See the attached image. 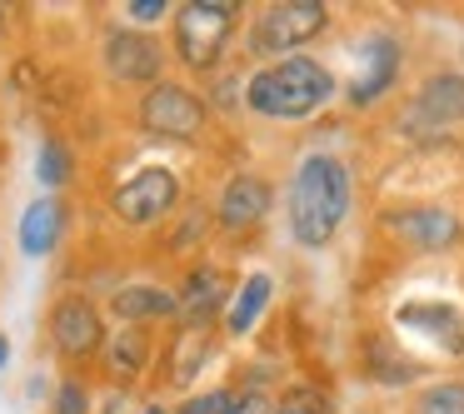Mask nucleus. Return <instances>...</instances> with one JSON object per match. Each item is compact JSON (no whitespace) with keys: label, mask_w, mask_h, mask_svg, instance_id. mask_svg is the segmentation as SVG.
Here are the masks:
<instances>
[{"label":"nucleus","mask_w":464,"mask_h":414,"mask_svg":"<svg viewBox=\"0 0 464 414\" xmlns=\"http://www.w3.org/2000/svg\"><path fill=\"white\" fill-rule=\"evenodd\" d=\"M400 65H404V51L394 35H370L360 45V71L350 81V101L354 105H374L394 81H400Z\"/></svg>","instance_id":"f8f14e48"},{"label":"nucleus","mask_w":464,"mask_h":414,"mask_svg":"<svg viewBox=\"0 0 464 414\" xmlns=\"http://www.w3.org/2000/svg\"><path fill=\"white\" fill-rule=\"evenodd\" d=\"M5 360H11V340L0 334V370H5Z\"/></svg>","instance_id":"393cba45"},{"label":"nucleus","mask_w":464,"mask_h":414,"mask_svg":"<svg viewBox=\"0 0 464 414\" xmlns=\"http://www.w3.org/2000/svg\"><path fill=\"white\" fill-rule=\"evenodd\" d=\"M330 95H334V75L320 61H310V55H285V61L255 71L250 85H245L250 111L265 115V120H304Z\"/></svg>","instance_id":"f03ea898"},{"label":"nucleus","mask_w":464,"mask_h":414,"mask_svg":"<svg viewBox=\"0 0 464 414\" xmlns=\"http://www.w3.org/2000/svg\"><path fill=\"white\" fill-rule=\"evenodd\" d=\"M101 61H105V75L111 81H121V85H160L165 81V51H160V41L155 35H145V31H111L105 35V45H101Z\"/></svg>","instance_id":"6e6552de"},{"label":"nucleus","mask_w":464,"mask_h":414,"mask_svg":"<svg viewBox=\"0 0 464 414\" xmlns=\"http://www.w3.org/2000/svg\"><path fill=\"white\" fill-rule=\"evenodd\" d=\"M180 205V180L165 165H145L140 175H130L125 185H115L111 210L121 225H155Z\"/></svg>","instance_id":"423d86ee"},{"label":"nucleus","mask_w":464,"mask_h":414,"mask_svg":"<svg viewBox=\"0 0 464 414\" xmlns=\"http://www.w3.org/2000/svg\"><path fill=\"white\" fill-rule=\"evenodd\" d=\"M111 314L121 324H155V320H170L180 314V294L165 290V284H150V280H135V284H121L111 294Z\"/></svg>","instance_id":"ddd939ff"},{"label":"nucleus","mask_w":464,"mask_h":414,"mask_svg":"<svg viewBox=\"0 0 464 414\" xmlns=\"http://www.w3.org/2000/svg\"><path fill=\"white\" fill-rule=\"evenodd\" d=\"M270 274H250V280L235 290V300H230V310H225V330L230 334H250L255 330V320L265 314V304H270Z\"/></svg>","instance_id":"f3484780"},{"label":"nucleus","mask_w":464,"mask_h":414,"mask_svg":"<svg viewBox=\"0 0 464 414\" xmlns=\"http://www.w3.org/2000/svg\"><path fill=\"white\" fill-rule=\"evenodd\" d=\"M330 25V11L320 0H290V5H270L250 31V51L255 55H285L295 45L314 41Z\"/></svg>","instance_id":"20e7f679"},{"label":"nucleus","mask_w":464,"mask_h":414,"mask_svg":"<svg viewBox=\"0 0 464 414\" xmlns=\"http://www.w3.org/2000/svg\"><path fill=\"white\" fill-rule=\"evenodd\" d=\"M230 414H270V409H265V400H260V394H240Z\"/></svg>","instance_id":"b1692460"},{"label":"nucleus","mask_w":464,"mask_h":414,"mask_svg":"<svg viewBox=\"0 0 464 414\" xmlns=\"http://www.w3.org/2000/svg\"><path fill=\"white\" fill-rule=\"evenodd\" d=\"M270 205H275L270 180H265V175L240 170V175L225 180L220 200H215V220H220V230L240 235V230H250V225H260L265 215H270Z\"/></svg>","instance_id":"9b49d317"},{"label":"nucleus","mask_w":464,"mask_h":414,"mask_svg":"<svg viewBox=\"0 0 464 414\" xmlns=\"http://www.w3.org/2000/svg\"><path fill=\"white\" fill-rule=\"evenodd\" d=\"M145 414H165V409H160V404H155V409H145Z\"/></svg>","instance_id":"bb28decb"},{"label":"nucleus","mask_w":464,"mask_h":414,"mask_svg":"<svg viewBox=\"0 0 464 414\" xmlns=\"http://www.w3.org/2000/svg\"><path fill=\"white\" fill-rule=\"evenodd\" d=\"M350 215V170L334 155H304L290 180V230L304 250H320Z\"/></svg>","instance_id":"f257e3e1"},{"label":"nucleus","mask_w":464,"mask_h":414,"mask_svg":"<svg viewBox=\"0 0 464 414\" xmlns=\"http://www.w3.org/2000/svg\"><path fill=\"white\" fill-rule=\"evenodd\" d=\"M459 120H464V75L459 71L430 75V81L420 85V95H414L410 115H404V125H410L414 135H440Z\"/></svg>","instance_id":"1a4fd4ad"},{"label":"nucleus","mask_w":464,"mask_h":414,"mask_svg":"<svg viewBox=\"0 0 464 414\" xmlns=\"http://www.w3.org/2000/svg\"><path fill=\"white\" fill-rule=\"evenodd\" d=\"M140 125L150 135H160V140H195V135L205 130V105L195 91H185V85L175 81H160L150 85V91L140 95Z\"/></svg>","instance_id":"39448f33"},{"label":"nucleus","mask_w":464,"mask_h":414,"mask_svg":"<svg viewBox=\"0 0 464 414\" xmlns=\"http://www.w3.org/2000/svg\"><path fill=\"white\" fill-rule=\"evenodd\" d=\"M270 414H300V409H295V404H280V409H270Z\"/></svg>","instance_id":"a878e982"},{"label":"nucleus","mask_w":464,"mask_h":414,"mask_svg":"<svg viewBox=\"0 0 464 414\" xmlns=\"http://www.w3.org/2000/svg\"><path fill=\"white\" fill-rule=\"evenodd\" d=\"M35 180H41L45 190H55V185L71 180V150H65V140H55V135H45V140H41V155H35Z\"/></svg>","instance_id":"a211bd4d"},{"label":"nucleus","mask_w":464,"mask_h":414,"mask_svg":"<svg viewBox=\"0 0 464 414\" xmlns=\"http://www.w3.org/2000/svg\"><path fill=\"white\" fill-rule=\"evenodd\" d=\"M225 304V274L210 270V265H195L185 274V290H180V320L185 330H205L215 320V310Z\"/></svg>","instance_id":"2eb2a0df"},{"label":"nucleus","mask_w":464,"mask_h":414,"mask_svg":"<svg viewBox=\"0 0 464 414\" xmlns=\"http://www.w3.org/2000/svg\"><path fill=\"white\" fill-rule=\"evenodd\" d=\"M235 409V394L230 390H210V394H195V400H185L175 414H230Z\"/></svg>","instance_id":"4be33fe9"},{"label":"nucleus","mask_w":464,"mask_h":414,"mask_svg":"<svg viewBox=\"0 0 464 414\" xmlns=\"http://www.w3.org/2000/svg\"><path fill=\"white\" fill-rule=\"evenodd\" d=\"M45 324H51V344L75 364L91 360V354L105 344V320H101V310H95V300H85V294H75V290L51 304Z\"/></svg>","instance_id":"0eeeda50"},{"label":"nucleus","mask_w":464,"mask_h":414,"mask_svg":"<svg viewBox=\"0 0 464 414\" xmlns=\"http://www.w3.org/2000/svg\"><path fill=\"white\" fill-rule=\"evenodd\" d=\"M420 414H464V384L450 380V384H434V390H424Z\"/></svg>","instance_id":"aec40b11"},{"label":"nucleus","mask_w":464,"mask_h":414,"mask_svg":"<svg viewBox=\"0 0 464 414\" xmlns=\"http://www.w3.org/2000/svg\"><path fill=\"white\" fill-rule=\"evenodd\" d=\"M61 230H65V205L55 200V195H35L21 210L15 240H21V250L31 255V260H41V255H51L55 245H61Z\"/></svg>","instance_id":"4468645a"},{"label":"nucleus","mask_w":464,"mask_h":414,"mask_svg":"<svg viewBox=\"0 0 464 414\" xmlns=\"http://www.w3.org/2000/svg\"><path fill=\"white\" fill-rule=\"evenodd\" d=\"M111 374L115 380H140L145 364H150V330H140V324H121V334L111 340Z\"/></svg>","instance_id":"dca6fc26"},{"label":"nucleus","mask_w":464,"mask_h":414,"mask_svg":"<svg viewBox=\"0 0 464 414\" xmlns=\"http://www.w3.org/2000/svg\"><path fill=\"white\" fill-rule=\"evenodd\" d=\"M400 320L404 324H420V330H430V334H454V340L464 344V334L454 330L459 320H454V310H444V304H404Z\"/></svg>","instance_id":"6ab92c4d"},{"label":"nucleus","mask_w":464,"mask_h":414,"mask_svg":"<svg viewBox=\"0 0 464 414\" xmlns=\"http://www.w3.org/2000/svg\"><path fill=\"white\" fill-rule=\"evenodd\" d=\"M55 414H91V390L75 374L61 380V390H55Z\"/></svg>","instance_id":"412c9836"},{"label":"nucleus","mask_w":464,"mask_h":414,"mask_svg":"<svg viewBox=\"0 0 464 414\" xmlns=\"http://www.w3.org/2000/svg\"><path fill=\"white\" fill-rule=\"evenodd\" d=\"M160 15H165V0H130V21L150 25V21H160Z\"/></svg>","instance_id":"5701e85b"},{"label":"nucleus","mask_w":464,"mask_h":414,"mask_svg":"<svg viewBox=\"0 0 464 414\" xmlns=\"http://www.w3.org/2000/svg\"><path fill=\"white\" fill-rule=\"evenodd\" d=\"M384 230L400 235L404 245H414V250L434 255V250H450V245H459L464 225L454 210H444V205H404V210H390L384 215Z\"/></svg>","instance_id":"9d476101"},{"label":"nucleus","mask_w":464,"mask_h":414,"mask_svg":"<svg viewBox=\"0 0 464 414\" xmlns=\"http://www.w3.org/2000/svg\"><path fill=\"white\" fill-rule=\"evenodd\" d=\"M235 21H240V5H230V0H190V5H180L170 25V45L180 55V65L215 71L225 45H230Z\"/></svg>","instance_id":"7ed1b4c3"}]
</instances>
